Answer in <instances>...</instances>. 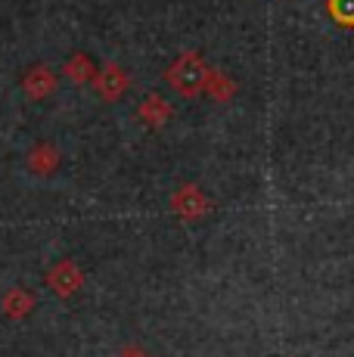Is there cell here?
<instances>
[{"mask_svg":"<svg viewBox=\"0 0 354 357\" xmlns=\"http://www.w3.org/2000/svg\"><path fill=\"white\" fill-rule=\"evenodd\" d=\"M168 81H171V87L177 93L193 97V93H199L202 87L212 81V75H208V68L202 63L199 53H183V56L168 68Z\"/></svg>","mask_w":354,"mask_h":357,"instance_id":"1","label":"cell"},{"mask_svg":"<svg viewBox=\"0 0 354 357\" xmlns=\"http://www.w3.org/2000/svg\"><path fill=\"white\" fill-rule=\"evenodd\" d=\"M50 286H53V289H56L59 295L75 292V289L81 286V273H78V267H75L72 261H59V264L50 271Z\"/></svg>","mask_w":354,"mask_h":357,"instance_id":"2","label":"cell"},{"mask_svg":"<svg viewBox=\"0 0 354 357\" xmlns=\"http://www.w3.org/2000/svg\"><path fill=\"white\" fill-rule=\"evenodd\" d=\"M22 87L29 91V97H31V100H40V97H47V93H50L53 87H56V78H53L50 68L38 66V68H31V72L25 75Z\"/></svg>","mask_w":354,"mask_h":357,"instance_id":"3","label":"cell"},{"mask_svg":"<svg viewBox=\"0 0 354 357\" xmlns=\"http://www.w3.org/2000/svg\"><path fill=\"white\" fill-rule=\"evenodd\" d=\"M97 91L103 93V100H118L121 93L128 91V75L121 72L118 66H109L103 75H100L97 81Z\"/></svg>","mask_w":354,"mask_h":357,"instance_id":"4","label":"cell"},{"mask_svg":"<svg viewBox=\"0 0 354 357\" xmlns=\"http://www.w3.org/2000/svg\"><path fill=\"white\" fill-rule=\"evenodd\" d=\"M326 10L345 29H354V0H326Z\"/></svg>","mask_w":354,"mask_h":357,"instance_id":"5","label":"cell"},{"mask_svg":"<svg viewBox=\"0 0 354 357\" xmlns=\"http://www.w3.org/2000/svg\"><path fill=\"white\" fill-rule=\"evenodd\" d=\"M66 75L75 81V84H84V81H91V75H93V68L91 63H87V56H72L69 63H66Z\"/></svg>","mask_w":354,"mask_h":357,"instance_id":"6","label":"cell"},{"mask_svg":"<svg viewBox=\"0 0 354 357\" xmlns=\"http://www.w3.org/2000/svg\"><path fill=\"white\" fill-rule=\"evenodd\" d=\"M140 119H149L153 125H159L162 119H168V106H162L159 97H149V102L140 109Z\"/></svg>","mask_w":354,"mask_h":357,"instance_id":"7","label":"cell"}]
</instances>
